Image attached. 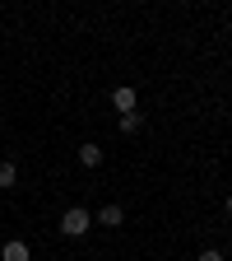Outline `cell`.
<instances>
[{"instance_id":"obj_1","label":"cell","mask_w":232,"mask_h":261,"mask_svg":"<svg viewBox=\"0 0 232 261\" xmlns=\"http://www.w3.org/2000/svg\"><path fill=\"white\" fill-rule=\"evenodd\" d=\"M88 228H93V215H88L84 205H70V210L60 215V233H65V238H84Z\"/></svg>"},{"instance_id":"obj_2","label":"cell","mask_w":232,"mask_h":261,"mask_svg":"<svg viewBox=\"0 0 232 261\" xmlns=\"http://www.w3.org/2000/svg\"><path fill=\"white\" fill-rule=\"evenodd\" d=\"M112 108L125 117V112H140V93L130 89V84H121V89H112Z\"/></svg>"},{"instance_id":"obj_3","label":"cell","mask_w":232,"mask_h":261,"mask_svg":"<svg viewBox=\"0 0 232 261\" xmlns=\"http://www.w3.org/2000/svg\"><path fill=\"white\" fill-rule=\"evenodd\" d=\"M97 224H103V228H121L125 224V210L121 205H103V210H97Z\"/></svg>"},{"instance_id":"obj_4","label":"cell","mask_w":232,"mask_h":261,"mask_svg":"<svg viewBox=\"0 0 232 261\" xmlns=\"http://www.w3.org/2000/svg\"><path fill=\"white\" fill-rule=\"evenodd\" d=\"M0 261H28V243L23 238H10L5 247H0Z\"/></svg>"},{"instance_id":"obj_5","label":"cell","mask_w":232,"mask_h":261,"mask_svg":"<svg viewBox=\"0 0 232 261\" xmlns=\"http://www.w3.org/2000/svg\"><path fill=\"white\" fill-rule=\"evenodd\" d=\"M79 163H84V168H103V145H79Z\"/></svg>"},{"instance_id":"obj_6","label":"cell","mask_w":232,"mask_h":261,"mask_svg":"<svg viewBox=\"0 0 232 261\" xmlns=\"http://www.w3.org/2000/svg\"><path fill=\"white\" fill-rule=\"evenodd\" d=\"M14 182H19V168H14L10 159H0V191H10Z\"/></svg>"},{"instance_id":"obj_7","label":"cell","mask_w":232,"mask_h":261,"mask_svg":"<svg viewBox=\"0 0 232 261\" xmlns=\"http://www.w3.org/2000/svg\"><path fill=\"white\" fill-rule=\"evenodd\" d=\"M140 126H144V112H125V117H121V130H125V136H135Z\"/></svg>"},{"instance_id":"obj_8","label":"cell","mask_w":232,"mask_h":261,"mask_svg":"<svg viewBox=\"0 0 232 261\" xmlns=\"http://www.w3.org/2000/svg\"><path fill=\"white\" fill-rule=\"evenodd\" d=\"M195 261H223V252H218V247H205V252L195 256Z\"/></svg>"},{"instance_id":"obj_9","label":"cell","mask_w":232,"mask_h":261,"mask_svg":"<svg viewBox=\"0 0 232 261\" xmlns=\"http://www.w3.org/2000/svg\"><path fill=\"white\" fill-rule=\"evenodd\" d=\"M223 205H227V215H232V191H227V201H223Z\"/></svg>"}]
</instances>
